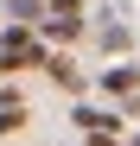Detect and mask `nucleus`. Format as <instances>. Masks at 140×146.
<instances>
[{"label": "nucleus", "instance_id": "20e7f679", "mask_svg": "<svg viewBox=\"0 0 140 146\" xmlns=\"http://www.w3.org/2000/svg\"><path fill=\"white\" fill-rule=\"evenodd\" d=\"M38 70H45V76H51L57 89H70V95H77V89H83V76H77V64H70L64 51H45V64H38Z\"/></svg>", "mask_w": 140, "mask_h": 146}, {"label": "nucleus", "instance_id": "f257e3e1", "mask_svg": "<svg viewBox=\"0 0 140 146\" xmlns=\"http://www.w3.org/2000/svg\"><path fill=\"white\" fill-rule=\"evenodd\" d=\"M51 44L38 38V26H7L0 32V70H38Z\"/></svg>", "mask_w": 140, "mask_h": 146}, {"label": "nucleus", "instance_id": "423d86ee", "mask_svg": "<svg viewBox=\"0 0 140 146\" xmlns=\"http://www.w3.org/2000/svg\"><path fill=\"white\" fill-rule=\"evenodd\" d=\"M96 38H102V51H108V57H121L127 44H134V32H127V26H102Z\"/></svg>", "mask_w": 140, "mask_h": 146}, {"label": "nucleus", "instance_id": "7ed1b4c3", "mask_svg": "<svg viewBox=\"0 0 140 146\" xmlns=\"http://www.w3.org/2000/svg\"><path fill=\"white\" fill-rule=\"evenodd\" d=\"M134 89H140V70L134 64H108L102 70V95L108 102H134Z\"/></svg>", "mask_w": 140, "mask_h": 146}, {"label": "nucleus", "instance_id": "39448f33", "mask_svg": "<svg viewBox=\"0 0 140 146\" xmlns=\"http://www.w3.org/2000/svg\"><path fill=\"white\" fill-rule=\"evenodd\" d=\"M7 13H13V26H38V19H45V0H7Z\"/></svg>", "mask_w": 140, "mask_h": 146}, {"label": "nucleus", "instance_id": "0eeeda50", "mask_svg": "<svg viewBox=\"0 0 140 146\" xmlns=\"http://www.w3.org/2000/svg\"><path fill=\"white\" fill-rule=\"evenodd\" d=\"M26 127V108H0V133H19Z\"/></svg>", "mask_w": 140, "mask_h": 146}, {"label": "nucleus", "instance_id": "6e6552de", "mask_svg": "<svg viewBox=\"0 0 140 146\" xmlns=\"http://www.w3.org/2000/svg\"><path fill=\"white\" fill-rule=\"evenodd\" d=\"M77 146H121V140H89V133H83V140H77Z\"/></svg>", "mask_w": 140, "mask_h": 146}, {"label": "nucleus", "instance_id": "f03ea898", "mask_svg": "<svg viewBox=\"0 0 140 146\" xmlns=\"http://www.w3.org/2000/svg\"><path fill=\"white\" fill-rule=\"evenodd\" d=\"M70 121H77L89 140H121V127H127L115 108H96V102H77V114H70Z\"/></svg>", "mask_w": 140, "mask_h": 146}]
</instances>
